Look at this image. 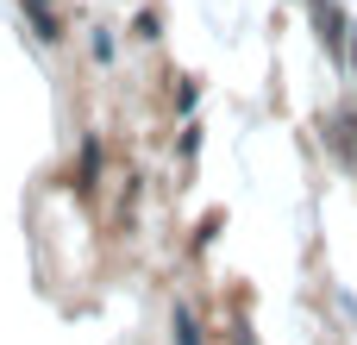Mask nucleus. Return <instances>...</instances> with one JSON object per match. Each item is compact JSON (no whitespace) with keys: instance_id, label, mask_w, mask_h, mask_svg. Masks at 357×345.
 <instances>
[{"instance_id":"f257e3e1","label":"nucleus","mask_w":357,"mask_h":345,"mask_svg":"<svg viewBox=\"0 0 357 345\" xmlns=\"http://www.w3.org/2000/svg\"><path fill=\"white\" fill-rule=\"evenodd\" d=\"M351 44H357V38H351Z\"/></svg>"}]
</instances>
